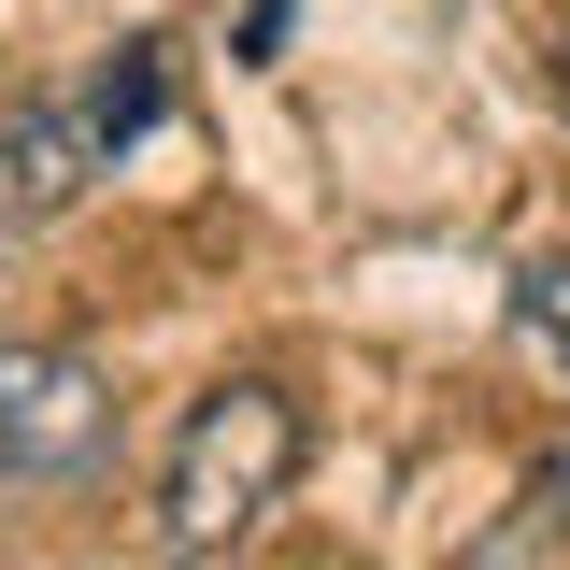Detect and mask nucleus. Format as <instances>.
I'll use <instances>...</instances> for the list:
<instances>
[{
    "mask_svg": "<svg viewBox=\"0 0 570 570\" xmlns=\"http://www.w3.org/2000/svg\"><path fill=\"white\" fill-rule=\"evenodd\" d=\"M513 343L542 356V371H570V243H557V257H528V272H513Z\"/></svg>",
    "mask_w": 570,
    "mask_h": 570,
    "instance_id": "obj_4",
    "label": "nucleus"
},
{
    "mask_svg": "<svg viewBox=\"0 0 570 570\" xmlns=\"http://www.w3.org/2000/svg\"><path fill=\"white\" fill-rule=\"evenodd\" d=\"M86 129H100V157H115L129 129H157V43H115V71L86 86Z\"/></svg>",
    "mask_w": 570,
    "mask_h": 570,
    "instance_id": "obj_5",
    "label": "nucleus"
},
{
    "mask_svg": "<svg viewBox=\"0 0 570 570\" xmlns=\"http://www.w3.org/2000/svg\"><path fill=\"white\" fill-rule=\"evenodd\" d=\"M115 442V385L71 343H0V485H86Z\"/></svg>",
    "mask_w": 570,
    "mask_h": 570,
    "instance_id": "obj_2",
    "label": "nucleus"
},
{
    "mask_svg": "<svg viewBox=\"0 0 570 570\" xmlns=\"http://www.w3.org/2000/svg\"><path fill=\"white\" fill-rule=\"evenodd\" d=\"M100 171H115V157L86 129V100H14V115H0V214H71Z\"/></svg>",
    "mask_w": 570,
    "mask_h": 570,
    "instance_id": "obj_3",
    "label": "nucleus"
},
{
    "mask_svg": "<svg viewBox=\"0 0 570 570\" xmlns=\"http://www.w3.org/2000/svg\"><path fill=\"white\" fill-rule=\"evenodd\" d=\"M285 471H299V400H285V385H214L200 414H186V442H171L157 542H171V557H228L285 499Z\"/></svg>",
    "mask_w": 570,
    "mask_h": 570,
    "instance_id": "obj_1",
    "label": "nucleus"
},
{
    "mask_svg": "<svg viewBox=\"0 0 570 570\" xmlns=\"http://www.w3.org/2000/svg\"><path fill=\"white\" fill-rule=\"evenodd\" d=\"M557 100H570V43H557Z\"/></svg>",
    "mask_w": 570,
    "mask_h": 570,
    "instance_id": "obj_6",
    "label": "nucleus"
}]
</instances>
